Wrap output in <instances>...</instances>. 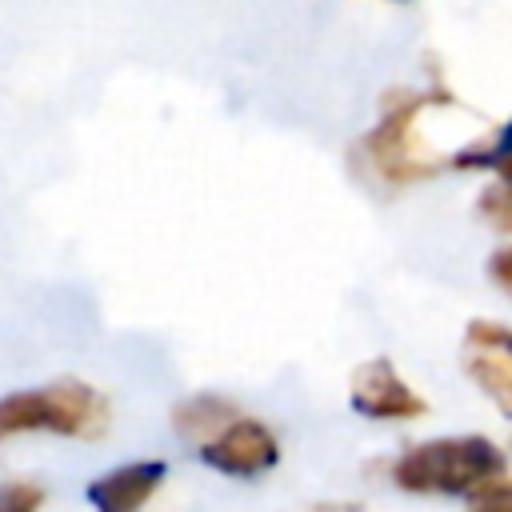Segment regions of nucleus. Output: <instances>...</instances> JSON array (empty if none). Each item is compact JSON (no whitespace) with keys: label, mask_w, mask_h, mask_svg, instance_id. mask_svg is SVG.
<instances>
[{"label":"nucleus","mask_w":512,"mask_h":512,"mask_svg":"<svg viewBox=\"0 0 512 512\" xmlns=\"http://www.w3.org/2000/svg\"><path fill=\"white\" fill-rule=\"evenodd\" d=\"M452 104L448 88H396L388 92V100L380 104L376 124L364 132L360 140V160L364 168L392 188L416 184V180H432L440 172L452 168V156L436 152L424 136H420V120L432 108Z\"/></svg>","instance_id":"obj_1"},{"label":"nucleus","mask_w":512,"mask_h":512,"mask_svg":"<svg viewBox=\"0 0 512 512\" xmlns=\"http://www.w3.org/2000/svg\"><path fill=\"white\" fill-rule=\"evenodd\" d=\"M504 472H508V452L480 432L416 440L388 464V480L400 492L452 496V500H468L472 492H480Z\"/></svg>","instance_id":"obj_2"},{"label":"nucleus","mask_w":512,"mask_h":512,"mask_svg":"<svg viewBox=\"0 0 512 512\" xmlns=\"http://www.w3.org/2000/svg\"><path fill=\"white\" fill-rule=\"evenodd\" d=\"M108 424L104 396L84 380H52L0 396V440L16 436H100Z\"/></svg>","instance_id":"obj_3"},{"label":"nucleus","mask_w":512,"mask_h":512,"mask_svg":"<svg viewBox=\"0 0 512 512\" xmlns=\"http://www.w3.org/2000/svg\"><path fill=\"white\" fill-rule=\"evenodd\" d=\"M192 448L212 472H224L232 480H256V476H268L280 464L276 432L264 420L248 416V412H236L228 424H220L212 436H204Z\"/></svg>","instance_id":"obj_4"},{"label":"nucleus","mask_w":512,"mask_h":512,"mask_svg":"<svg viewBox=\"0 0 512 512\" xmlns=\"http://www.w3.org/2000/svg\"><path fill=\"white\" fill-rule=\"evenodd\" d=\"M460 364L464 376L488 396V404L512 420V324L488 316L468 320Z\"/></svg>","instance_id":"obj_5"},{"label":"nucleus","mask_w":512,"mask_h":512,"mask_svg":"<svg viewBox=\"0 0 512 512\" xmlns=\"http://www.w3.org/2000/svg\"><path fill=\"white\" fill-rule=\"evenodd\" d=\"M348 400L364 420H380V424H408V420H420L428 412L424 396L400 376V368L392 360L360 364L352 372Z\"/></svg>","instance_id":"obj_6"},{"label":"nucleus","mask_w":512,"mask_h":512,"mask_svg":"<svg viewBox=\"0 0 512 512\" xmlns=\"http://www.w3.org/2000/svg\"><path fill=\"white\" fill-rule=\"evenodd\" d=\"M164 480V460H124L88 484V504L92 512H144L148 500L164 488Z\"/></svg>","instance_id":"obj_7"},{"label":"nucleus","mask_w":512,"mask_h":512,"mask_svg":"<svg viewBox=\"0 0 512 512\" xmlns=\"http://www.w3.org/2000/svg\"><path fill=\"white\" fill-rule=\"evenodd\" d=\"M240 408L228 400V396H184L176 408H172V428L180 440L188 444H200L204 436H212L220 424H228Z\"/></svg>","instance_id":"obj_8"},{"label":"nucleus","mask_w":512,"mask_h":512,"mask_svg":"<svg viewBox=\"0 0 512 512\" xmlns=\"http://www.w3.org/2000/svg\"><path fill=\"white\" fill-rule=\"evenodd\" d=\"M508 160H512V120H504L492 136L472 140L460 152H452V172H496Z\"/></svg>","instance_id":"obj_9"},{"label":"nucleus","mask_w":512,"mask_h":512,"mask_svg":"<svg viewBox=\"0 0 512 512\" xmlns=\"http://www.w3.org/2000/svg\"><path fill=\"white\" fill-rule=\"evenodd\" d=\"M476 212H480V220H484L492 232L512 236V160L500 164V168L492 172V180L480 188Z\"/></svg>","instance_id":"obj_10"},{"label":"nucleus","mask_w":512,"mask_h":512,"mask_svg":"<svg viewBox=\"0 0 512 512\" xmlns=\"http://www.w3.org/2000/svg\"><path fill=\"white\" fill-rule=\"evenodd\" d=\"M464 512H512V468L492 484H484L480 492H472L464 500Z\"/></svg>","instance_id":"obj_11"},{"label":"nucleus","mask_w":512,"mask_h":512,"mask_svg":"<svg viewBox=\"0 0 512 512\" xmlns=\"http://www.w3.org/2000/svg\"><path fill=\"white\" fill-rule=\"evenodd\" d=\"M44 492L28 480H4L0 484V512H40Z\"/></svg>","instance_id":"obj_12"},{"label":"nucleus","mask_w":512,"mask_h":512,"mask_svg":"<svg viewBox=\"0 0 512 512\" xmlns=\"http://www.w3.org/2000/svg\"><path fill=\"white\" fill-rule=\"evenodd\" d=\"M488 280L496 284V292H504L512 300V240L500 244L492 256H488Z\"/></svg>","instance_id":"obj_13"}]
</instances>
